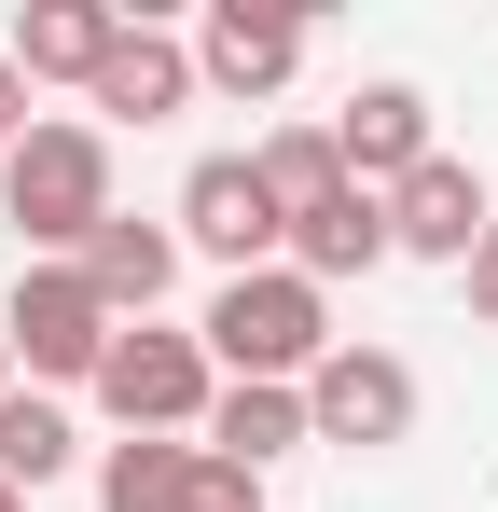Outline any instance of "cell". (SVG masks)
<instances>
[{
  "label": "cell",
  "instance_id": "1",
  "mask_svg": "<svg viewBox=\"0 0 498 512\" xmlns=\"http://www.w3.org/2000/svg\"><path fill=\"white\" fill-rule=\"evenodd\" d=\"M208 374H236V388H305V374H319L332 346V291L319 277H291V263H249V277H222V291H208Z\"/></svg>",
  "mask_w": 498,
  "mask_h": 512
},
{
  "label": "cell",
  "instance_id": "2",
  "mask_svg": "<svg viewBox=\"0 0 498 512\" xmlns=\"http://www.w3.org/2000/svg\"><path fill=\"white\" fill-rule=\"evenodd\" d=\"M0 222L28 236V250L70 263L97 222H111V139L97 125H28L14 153H0Z\"/></svg>",
  "mask_w": 498,
  "mask_h": 512
},
{
  "label": "cell",
  "instance_id": "3",
  "mask_svg": "<svg viewBox=\"0 0 498 512\" xmlns=\"http://www.w3.org/2000/svg\"><path fill=\"white\" fill-rule=\"evenodd\" d=\"M208 402H222V374H208V346L194 333H111V360H97V416L125 429V443H180V429H208Z\"/></svg>",
  "mask_w": 498,
  "mask_h": 512
},
{
  "label": "cell",
  "instance_id": "4",
  "mask_svg": "<svg viewBox=\"0 0 498 512\" xmlns=\"http://www.w3.org/2000/svg\"><path fill=\"white\" fill-rule=\"evenodd\" d=\"M111 333H125V319L83 291V263H28V277H14V305H0V346H14V374H42V388H97Z\"/></svg>",
  "mask_w": 498,
  "mask_h": 512
},
{
  "label": "cell",
  "instance_id": "5",
  "mask_svg": "<svg viewBox=\"0 0 498 512\" xmlns=\"http://www.w3.org/2000/svg\"><path fill=\"white\" fill-rule=\"evenodd\" d=\"M402 429H415V360L346 333L319 374H305V443H360V457H374V443H402Z\"/></svg>",
  "mask_w": 498,
  "mask_h": 512
},
{
  "label": "cell",
  "instance_id": "6",
  "mask_svg": "<svg viewBox=\"0 0 498 512\" xmlns=\"http://www.w3.org/2000/svg\"><path fill=\"white\" fill-rule=\"evenodd\" d=\"M180 236L222 263V277H249V263L291 250V222H277V194H263V167H249V153H208V167L180 180Z\"/></svg>",
  "mask_w": 498,
  "mask_h": 512
},
{
  "label": "cell",
  "instance_id": "7",
  "mask_svg": "<svg viewBox=\"0 0 498 512\" xmlns=\"http://www.w3.org/2000/svg\"><path fill=\"white\" fill-rule=\"evenodd\" d=\"M498 236V208H485V167L471 153H429L415 180H388V250H415V263H471Z\"/></svg>",
  "mask_w": 498,
  "mask_h": 512
},
{
  "label": "cell",
  "instance_id": "8",
  "mask_svg": "<svg viewBox=\"0 0 498 512\" xmlns=\"http://www.w3.org/2000/svg\"><path fill=\"white\" fill-rule=\"evenodd\" d=\"M291 70H305V14L208 0V28H194V84H222V97H277Z\"/></svg>",
  "mask_w": 498,
  "mask_h": 512
},
{
  "label": "cell",
  "instance_id": "9",
  "mask_svg": "<svg viewBox=\"0 0 498 512\" xmlns=\"http://www.w3.org/2000/svg\"><path fill=\"white\" fill-rule=\"evenodd\" d=\"M332 153H346V180L360 194H388V180H415L443 139H429V97L415 84H360L346 111H332Z\"/></svg>",
  "mask_w": 498,
  "mask_h": 512
},
{
  "label": "cell",
  "instance_id": "10",
  "mask_svg": "<svg viewBox=\"0 0 498 512\" xmlns=\"http://www.w3.org/2000/svg\"><path fill=\"white\" fill-rule=\"evenodd\" d=\"M125 42V0H28L14 14V84H97V56Z\"/></svg>",
  "mask_w": 498,
  "mask_h": 512
},
{
  "label": "cell",
  "instance_id": "11",
  "mask_svg": "<svg viewBox=\"0 0 498 512\" xmlns=\"http://www.w3.org/2000/svg\"><path fill=\"white\" fill-rule=\"evenodd\" d=\"M97 111H111V125H166V111H180V97H194V42H180V28H139V14H125V42H111V56H97Z\"/></svg>",
  "mask_w": 498,
  "mask_h": 512
},
{
  "label": "cell",
  "instance_id": "12",
  "mask_svg": "<svg viewBox=\"0 0 498 512\" xmlns=\"http://www.w3.org/2000/svg\"><path fill=\"white\" fill-rule=\"evenodd\" d=\"M83 291H97V305H111V319H153L166 305V277H180V236H166V222H125V208H111V222H97V236H83Z\"/></svg>",
  "mask_w": 498,
  "mask_h": 512
},
{
  "label": "cell",
  "instance_id": "13",
  "mask_svg": "<svg viewBox=\"0 0 498 512\" xmlns=\"http://www.w3.org/2000/svg\"><path fill=\"white\" fill-rule=\"evenodd\" d=\"M374 263H388V194H360V180L291 222V277H319V291L332 277H374Z\"/></svg>",
  "mask_w": 498,
  "mask_h": 512
},
{
  "label": "cell",
  "instance_id": "14",
  "mask_svg": "<svg viewBox=\"0 0 498 512\" xmlns=\"http://www.w3.org/2000/svg\"><path fill=\"white\" fill-rule=\"evenodd\" d=\"M194 443H208V457H236V471H277V457L305 443V388H222Z\"/></svg>",
  "mask_w": 498,
  "mask_h": 512
},
{
  "label": "cell",
  "instance_id": "15",
  "mask_svg": "<svg viewBox=\"0 0 498 512\" xmlns=\"http://www.w3.org/2000/svg\"><path fill=\"white\" fill-rule=\"evenodd\" d=\"M194 485H208V443H111L97 512H194Z\"/></svg>",
  "mask_w": 498,
  "mask_h": 512
},
{
  "label": "cell",
  "instance_id": "16",
  "mask_svg": "<svg viewBox=\"0 0 498 512\" xmlns=\"http://www.w3.org/2000/svg\"><path fill=\"white\" fill-rule=\"evenodd\" d=\"M70 457H83L70 402H42V388H14V402H0V485H14V499H42Z\"/></svg>",
  "mask_w": 498,
  "mask_h": 512
},
{
  "label": "cell",
  "instance_id": "17",
  "mask_svg": "<svg viewBox=\"0 0 498 512\" xmlns=\"http://www.w3.org/2000/svg\"><path fill=\"white\" fill-rule=\"evenodd\" d=\"M249 167H263V194H277V222H305V208H332V194H346V153H332V125H277Z\"/></svg>",
  "mask_w": 498,
  "mask_h": 512
},
{
  "label": "cell",
  "instance_id": "18",
  "mask_svg": "<svg viewBox=\"0 0 498 512\" xmlns=\"http://www.w3.org/2000/svg\"><path fill=\"white\" fill-rule=\"evenodd\" d=\"M457 277H471V319H485V333H498V236H485V250H471V263H457Z\"/></svg>",
  "mask_w": 498,
  "mask_h": 512
},
{
  "label": "cell",
  "instance_id": "19",
  "mask_svg": "<svg viewBox=\"0 0 498 512\" xmlns=\"http://www.w3.org/2000/svg\"><path fill=\"white\" fill-rule=\"evenodd\" d=\"M28 139V84H14V56H0V153Z\"/></svg>",
  "mask_w": 498,
  "mask_h": 512
},
{
  "label": "cell",
  "instance_id": "20",
  "mask_svg": "<svg viewBox=\"0 0 498 512\" xmlns=\"http://www.w3.org/2000/svg\"><path fill=\"white\" fill-rule=\"evenodd\" d=\"M0 402H14V346H0Z\"/></svg>",
  "mask_w": 498,
  "mask_h": 512
},
{
  "label": "cell",
  "instance_id": "21",
  "mask_svg": "<svg viewBox=\"0 0 498 512\" xmlns=\"http://www.w3.org/2000/svg\"><path fill=\"white\" fill-rule=\"evenodd\" d=\"M0 512H28V499H14V485H0Z\"/></svg>",
  "mask_w": 498,
  "mask_h": 512
}]
</instances>
